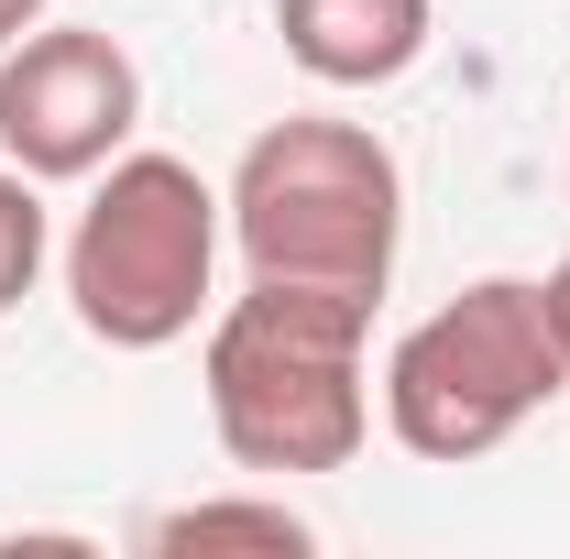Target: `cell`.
I'll use <instances>...</instances> for the list:
<instances>
[{"label": "cell", "mask_w": 570, "mask_h": 559, "mask_svg": "<svg viewBox=\"0 0 570 559\" xmlns=\"http://www.w3.org/2000/svg\"><path fill=\"white\" fill-rule=\"evenodd\" d=\"M373 296L341 285H242L209 318V428L242 472H341L373 439L362 395Z\"/></svg>", "instance_id": "6da1fadb"}, {"label": "cell", "mask_w": 570, "mask_h": 559, "mask_svg": "<svg viewBox=\"0 0 570 559\" xmlns=\"http://www.w3.org/2000/svg\"><path fill=\"white\" fill-rule=\"evenodd\" d=\"M230 242L264 285H341V296H384L395 242H406V176L362 121H318L296 110L275 133L242 143L230 176Z\"/></svg>", "instance_id": "7a4b0ae2"}, {"label": "cell", "mask_w": 570, "mask_h": 559, "mask_svg": "<svg viewBox=\"0 0 570 559\" xmlns=\"http://www.w3.org/2000/svg\"><path fill=\"white\" fill-rule=\"evenodd\" d=\"M219 187L187 154H110L67 231V307L110 351H165L198 330L219 275Z\"/></svg>", "instance_id": "3957f363"}, {"label": "cell", "mask_w": 570, "mask_h": 559, "mask_svg": "<svg viewBox=\"0 0 570 559\" xmlns=\"http://www.w3.org/2000/svg\"><path fill=\"white\" fill-rule=\"evenodd\" d=\"M570 395V351L549 330L538 275H483L450 307H428L384 362V428L417 461H483L538 406Z\"/></svg>", "instance_id": "277c9868"}, {"label": "cell", "mask_w": 570, "mask_h": 559, "mask_svg": "<svg viewBox=\"0 0 570 559\" xmlns=\"http://www.w3.org/2000/svg\"><path fill=\"white\" fill-rule=\"evenodd\" d=\"M132 121H142V77L99 22H33L0 56V154L33 187L99 176L132 143Z\"/></svg>", "instance_id": "5b68a950"}, {"label": "cell", "mask_w": 570, "mask_h": 559, "mask_svg": "<svg viewBox=\"0 0 570 559\" xmlns=\"http://www.w3.org/2000/svg\"><path fill=\"white\" fill-rule=\"evenodd\" d=\"M275 33L318 88H395L428 56V0H275Z\"/></svg>", "instance_id": "8992f818"}, {"label": "cell", "mask_w": 570, "mask_h": 559, "mask_svg": "<svg viewBox=\"0 0 570 559\" xmlns=\"http://www.w3.org/2000/svg\"><path fill=\"white\" fill-rule=\"evenodd\" d=\"M142 549H275V559H296L318 538H307L296 504H176V516H154Z\"/></svg>", "instance_id": "52a82bcc"}, {"label": "cell", "mask_w": 570, "mask_h": 559, "mask_svg": "<svg viewBox=\"0 0 570 559\" xmlns=\"http://www.w3.org/2000/svg\"><path fill=\"white\" fill-rule=\"evenodd\" d=\"M33 275H45V198L22 165H0V307H22Z\"/></svg>", "instance_id": "ba28073f"}, {"label": "cell", "mask_w": 570, "mask_h": 559, "mask_svg": "<svg viewBox=\"0 0 570 559\" xmlns=\"http://www.w3.org/2000/svg\"><path fill=\"white\" fill-rule=\"evenodd\" d=\"M538 296H549V330H560V351H570V264H549V275H538Z\"/></svg>", "instance_id": "9c48e42d"}, {"label": "cell", "mask_w": 570, "mask_h": 559, "mask_svg": "<svg viewBox=\"0 0 570 559\" xmlns=\"http://www.w3.org/2000/svg\"><path fill=\"white\" fill-rule=\"evenodd\" d=\"M33 22H45V0H0V56H11V45H22Z\"/></svg>", "instance_id": "30bf717a"}]
</instances>
